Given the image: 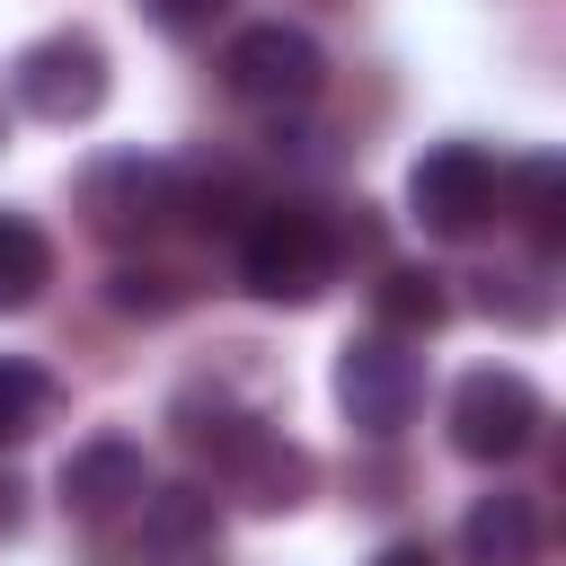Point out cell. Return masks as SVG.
<instances>
[{
	"instance_id": "obj_1",
	"label": "cell",
	"mask_w": 566,
	"mask_h": 566,
	"mask_svg": "<svg viewBox=\"0 0 566 566\" xmlns=\"http://www.w3.org/2000/svg\"><path fill=\"white\" fill-rule=\"evenodd\" d=\"M345 265V230L318 212V203H256V221L239 230V274L256 301H283V310H310Z\"/></svg>"
},
{
	"instance_id": "obj_2",
	"label": "cell",
	"mask_w": 566,
	"mask_h": 566,
	"mask_svg": "<svg viewBox=\"0 0 566 566\" xmlns=\"http://www.w3.org/2000/svg\"><path fill=\"white\" fill-rule=\"evenodd\" d=\"M221 88L256 115H301L318 88H327V53L310 27H283V18H256L221 44Z\"/></svg>"
},
{
	"instance_id": "obj_3",
	"label": "cell",
	"mask_w": 566,
	"mask_h": 566,
	"mask_svg": "<svg viewBox=\"0 0 566 566\" xmlns=\"http://www.w3.org/2000/svg\"><path fill=\"white\" fill-rule=\"evenodd\" d=\"M80 212H88L97 239L133 248V239H159L186 212V177L168 159H150V150H106V159L80 168Z\"/></svg>"
},
{
	"instance_id": "obj_4",
	"label": "cell",
	"mask_w": 566,
	"mask_h": 566,
	"mask_svg": "<svg viewBox=\"0 0 566 566\" xmlns=\"http://www.w3.org/2000/svg\"><path fill=\"white\" fill-rule=\"evenodd\" d=\"M9 88H18V106H27L35 124H88V115L106 106L115 71H106V44H97L88 27H53V35L18 44Z\"/></svg>"
},
{
	"instance_id": "obj_5",
	"label": "cell",
	"mask_w": 566,
	"mask_h": 566,
	"mask_svg": "<svg viewBox=\"0 0 566 566\" xmlns=\"http://www.w3.org/2000/svg\"><path fill=\"white\" fill-rule=\"evenodd\" d=\"M539 424H548V398H539L513 363L460 371V389H451V451H460V460L504 469V460H522V451L539 442Z\"/></svg>"
},
{
	"instance_id": "obj_6",
	"label": "cell",
	"mask_w": 566,
	"mask_h": 566,
	"mask_svg": "<svg viewBox=\"0 0 566 566\" xmlns=\"http://www.w3.org/2000/svg\"><path fill=\"white\" fill-rule=\"evenodd\" d=\"M416 398H424V363L407 354V336L371 327V336H354V345L336 354V407H345L354 433H371V442L407 433Z\"/></svg>"
},
{
	"instance_id": "obj_7",
	"label": "cell",
	"mask_w": 566,
	"mask_h": 566,
	"mask_svg": "<svg viewBox=\"0 0 566 566\" xmlns=\"http://www.w3.org/2000/svg\"><path fill=\"white\" fill-rule=\"evenodd\" d=\"M495 159L478 150V142H433L416 168H407V212H416V230H433V239H478L486 221H495Z\"/></svg>"
},
{
	"instance_id": "obj_8",
	"label": "cell",
	"mask_w": 566,
	"mask_h": 566,
	"mask_svg": "<svg viewBox=\"0 0 566 566\" xmlns=\"http://www.w3.org/2000/svg\"><path fill=\"white\" fill-rule=\"evenodd\" d=\"M142 486H150V460H142V442H124V433H97V442H80V451L62 460V504H71V522H88V531L124 522V513L142 504Z\"/></svg>"
},
{
	"instance_id": "obj_9",
	"label": "cell",
	"mask_w": 566,
	"mask_h": 566,
	"mask_svg": "<svg viewBox=\"0 0 566 566\" xmlns=\"http://www.w3.org/2000/svg\"><path fill=\"white\" fill-rule=\"evenodd\" d=\"M221 539V513L203 486H142L133 504V557L142 566H203Z\"/></svg>"
},
{
	"instance_id": "obj_10",
	"label": "cell",
	"mask_w": 566,
	"mask_h": 566,
	"mask_svg": "<svg viewBox=\"0 0 566 566\" xmlns=\"http://www.w3.org/2000/svg\"><path fill=\"white\" fill-rule=\"evenodd\" d=\"M212 469H221V486H230L239 504H256V513H292V504L310 495V478H318V460H310L301 442L265 433V424H248Z\"/></svg>"
},
{
	"instance_id": "obj_11",
	"label": "cell",
	"mask_w": 566,
	"mask_h": 566,
	"mask_svg": "<svg viewBox=\"0 0 566 566\" xmlns=\"http://www.w3.org/2000/svg\"><path fill=\"white\" fill-rule=\"evenodd\" d=\"M539 557H548L539 495H522V486H486V495L460 513V566H539Z\"/></svg>"
},
{
	"instance_id": "obj_12",
	"label": "cell",
	"mask_w": 566,
	"mask_h": 566,
	"mask_svg": "<svg viewBox=\"0 0 566 566\" xmlns=\"http://www.w3.org/2000/svg\"><path fill=\"white\" fill-rule=\"evenodd\" d=\"M371 318H380L389 336H433V327L451 318V292H442V274H424V265H389V274L371 283Z\"/></svg>"
},
{
	"instance_id": "obj_13",
	"label": "cell",
	"mask_w": 566,
	"mask_h": 566,
	"mask_svg": "<svg viewBox=\"0 0 566 566\" xmlns=\"http://www.w3.org/2000/svg\"><path fill=\"white\" fill-rule=\"evenodd\" d=\"M53 283V239L27 221V212H0V318L35 310Z\"/></svg>"
},
{
	"instance_id": "obj_14",
	"label": "cell",
	"mask_w": 566,
	"mask_h": 566,
	"mask_svg": "<svg viewBox=\"0 0 566 566\" xmlns=\"http://www.w3.org/2000/svg\"><path fill=\"white\" fill-rule=\"evenodd\" d=\"M53 407H62L53 371H44V363H18V354H0V442H27V433H44V424H53Z\"/></svg>"
},
{
	"instance_id": "obj_15",
	"label": "cell",
	"mask_w": 566,
	"mask_h": 566,
	"mask_svg": "<svg viewBox=\"0 0 566 566\" xmlns=\"http://www.w3.org/2000/svg\"><path fill=\"white\" fill-rule=\"evenodd\" d=\"M495 195H513V221H522L539 248H557V195H566V159H522L513 177H495Z\"/></svg>"
},
{
	"instance_id": "obj_16",
	"label": "cell",
	"mask_w": 566,
	"mask_h": 566,
	"mask_svg": "<svg viewBox=\"0 0 566 566\" xmlns=\"http://www.w3.org/2000/svg\"><path fill=\"white\" fill-rule=\"evenodd\" d=\"M195 292L168 274V265H115L106 274V310H124V318H168V310H186Z\"/></svg>"
},
{
	"instance_id": "obj_17",
	"label": "cell",
	"mask_w": 566,
	"mask_h": 566,
	"mask_svg": "<svg viewBox=\"0 0 566 566\" xmlns=\"http://www.w3.org/2000/svg\"><path fill=\"white\" fill-rule=\"evenodd\" d=\"M478 310L486 318H513V327H539L548 318V283L539 274H478Z\"/></svg>"
},
{
	"instance_id": "obj_18",
	"label": "cell",
	"mask_w": 566,
	"mask_h": 566,
	"mask_svg": "<svg viewBox=\"0 0 566 566\" xmlns=\"http://www.w3.org/2000/svg\"><path fill=\"white\" fill-rule=\"evenodd\" d=\"M142 18H150L159 35H177V44H195V35H212V27L230 18V0H142Z\"/></svg>"
},
{
	"instance_id": "obj_19",
	"label": "cell",
	"mask_w": 566,
	"mask_h": 566,
	"mask_svg": "<svg viewBox=\"0 0 566 566\" xmlns=\"http://www.w3.org/2000/svg\"><path fill=\"white\" fill-rule=\"evenodd\" d=\"M18 522H27V486H18V478H9V469H0V539H9V531H18Z\"/></svg>"
},
{
	"instance_id": "obj_20",
	"label": "cell",
	"mask_w": 566,
	"mask_h": 566,
	"mask_svg": "<svg viewBox=\"0 0 566 566\" xmlns=\"http://www.w3.org/2000/svg\"><path fill=\"white\" fill-rule=\"evenodd\" d=\"M371 566H433V548H416V539H398V548H380Z\"/></svg>"
}]
</instances>
